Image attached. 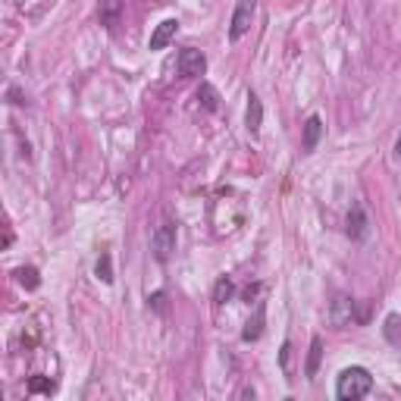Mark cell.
Returning a JSON list of instances; mask_svg holds the SVG:
<instances>
[{"mask_svg":"<svg viewBox=\"0 0 401 401\" xmlns=\"http://www.w3.org/2000/svg\"><path fill=\"white\" fill-rule=\"evenodd\" d=\"M245 126H248V132L254 135H260V128H263V101L257 97L254 92H248V110H245Z\"/></svg>","mask_w":401,"mask_h":401,"instance_id":"cell-8","label":"cell"},{"mask_svg":"<svg viewBox=\"0 0 401 401\" xmlns=\"http://www.w3.org/2000/svg\"><path fill=\"white\" fill-rule=\"evenodd\" d=\"M395 154L401 157V135H398V141H395Z\"/></svg>","mask_w":401,"mask_h":401,"instance_id":"cell-22","label":"cell"},{"mask_svg":"<svg viewBox=\"0 0 401 401\" xmlns=\"http://www.w3.org/2000/svg\"><path fill=\"white\" fill-rule=\"evenodd\" d=\"M94 273H97V279H101L104 285H110L113 282V257L104 251L101 257H97V267H94Z\"/></svg>","mask_w":401,"mask_h":401,"instance_id":"cell-16","label":"cell"},{"mask_svg":"<svg viewBox=\"0 0 401 401\" xmlns=\"http://www.w3.org/2000/svg\"><path fill=\"white\" fill-rule=\"evenodd\" d=\"M232 295H236V282L229 276H219L214 285V301L216 304H226V301H232Z\"/></svg>","mask_w":401,"mask_h":401,"instance_id":"cell-14","label":"cell"},{"mask_svg":"<svg viewBox=\"0 0 401 401\" xmlns=\"http://www.w3.org/2000/svg\"><path fill=\"white\" fill-rule=\"evenodd\" d=\"M323 128H326V126H323V119L317 116V113L304 119V128H301V148H304L307 154H310V150H317V145H320Z\"/></svg>","mask_w":401,"mask_h":401,"instance_id":"cell-7","label":"cell"},{"mask_svg":"<svg viewBox=\"0 0 401 401\" xmlns=\"http://www.w3.org/2000/svg\"><path fill=\"white\" fill-rule=\"evenodd\" d=\"M148 304L154 307L157 314H163V310H166V295H163V292H154V295L148 298Z\"/></svg>","mask_w":401,"mask_h":401,"instance_id":"cell-19","label":"cell"},{"mask_svg":"<svg viewBox=\"0 0 401 401\" xmlns=\"http://www.w3.org/2000/svg\"><path fill=\"white\" fill-rule=\"evenodd\" d=\"M260 336H263V304H257L254 317L245 323V329H241V342H257Z\"/></svg>","mask_w":401,"mask_h":401,"instance_id":"cell-11","label":"cell"},{"mask_svg":"<svg viewBox=\"0 0 401 401\" xmlns=\"http://www.w3.org/2000/svg\"><path fill=\"white\" fill-rule=\"evenodd\" d=\"M373 392V373L367 367H345L336 380V398L339 401H358Z\"/></svg>","mask_w":401,"mask_h":401,"instance_id":"cell-1","label":"cell"},{"mask_svg":"<svg viewBox=\"0 0 401 401\" xmlns=\"http://www.w3.org/2000/svg\"><path fill=\"white\" fill-rule=\"evenodd\" d=\"M119 13H123V0H101L97 4V19L107 28H113L119 22Z\"/></svg>","mask_w":401,"mask_h":401,"instance_id":"cell-10","label":"cell"},{"mask_svg":"<svg viewBox=\"0 0 401 401\" xmlns=\"http://www.w3.org/2000/svg\"><path fill=\"white\" fill-rule=\"evenodd\" d=\"M16 279H19L22 285H26V289H38V285H41L38 267H19V270H16Z\"/></svg>","mask_w":401,"mask_h":401,"instance_id":"cell-17","label":"cell"},{"mask_svg":"<svg viewBox=\"0 0 401 401\" xmlns=\"http://www.w3.org/2000/svg\"><path fill=\"white\" fill-rule=\"evenodd\" d=\"M198 101H201V107L204 110H219V94H216V88L210 85V82H201V88H198Z\"/></svg>","mask_w":401,"mask_h":401,"instance_id":"cell-13","label":"cell"},{"mask_svg":"<svg viewBox=\"0 0 401 401\" xmlns=\"http://www.w3.org/2000/svg\"><path fill=\"white\" fill-rule=\"evenodd\" d=\"M176 32H179V19H163L160 26L154 28V35H150V41H148V48L150 50H163L166 44L176 38Z\"/></svg>","mask_w":401,"mask_h":401,"instance_id":"cell-9","label":"cell"},{"mask_svg":"<svg viewBox=\"0 0 401 401\" xmlns=\"http://www.w3.org/2000/svg\"><path fill=\"white\" fill-rule=\"evenodd\" d=\"M383 336H385V342H389V345H401V317H398V314H389V317H385Z\"/></svg>","mask_w":401,"mask_h":401,"instance_id":"cell-15","label":"cell"},{"mask_svg":"<svg viewBox=\"0 0 401 401\" xmlns=\"http://www.w3.org/2000/svg\"><path fill=\"white\" fill-rule=\"evenodd\" d=\"M28 392H32V395H50V392H54V383L41 380V376H32V380H28Z\"/></svg>","mask_w":401,"mask_h":401,"instance_id":"cell-18","label":"cell"},{"mask_svg":"<svg viewBox=\"0 0 401 401\" xmlns=\"http://www.w3.org/2000/svg\"><path fill=\"white\" fill-rule=\"evenodd\" d=\"M254 10H257V0H238L236 4V13H232V22H229V41H241L248 35Z\"/></svg>","mask_w":401,"mask_h":401,"instance_id":"cell-4","label":"cell"},{"mask_svg":"<svg viewBox=\"0 0 401 401\" xmlns=\"http://www.w3.org/2000/svg\"><path fill=\"white\" fill-rule=\"evenodd\" d=\"M329 317L336 326H358V323L367 320V310H358V301L348 298V295H336Z\"/></svg>","mask_w":401,"mask_h":401,"instance_id":"cell-3","label":"cell"},{"mask_svg":"<svg viewBox=\"0 0 401 401\" xmlns=\"http://www.w3.org/2000/svg\"><path fill=\"white\" fill-rule=\"evenodd\" d=\"M6 97H10V104H16V107H22V104H26V94H22L16 85L6 88Z\"/></svg>","mask_w":401,"mask_h":401,"instance_id":"cell-21","label":"cell"},{"mask_svg":"<svg viewBox=\"0 0 401 401\" xmlns=\"http://www.w3.org/2000/svg\"><path fill=\"white\" fill-rule=\"evenodd\" d=\"M345 232L351 241H364L367 232H370V219L364 214V207L361 204H351V210H348V219H345Z\"/></svg>","mask_w":401,"mask_h":401,"instance_id":"cell-6","label":"cell"},{"mask_svg":"<svg viewBox=\"0 0 401 401\" xmlns=\"http://www.w3.org/2000/svg\"><path fill=\"white\" fill-rule=\"evenodd\" d=\"M176 238H179V226L172 219H163L154 232H150V251L160 263H166L176 251Z\"/></svg>","mask_w":401,"mask_h":401,"instance_id":"cell-2","label":"cell"},{"mask_svg":"<svg viewBox=\"0 0 401 401\" xmlns=\"http://www.w3.org/2000/svg\"><path fill=\"white\" fill-rule=\"evenodd\" d=\"M204 70H207V57H204L201 50H194V48L179 50V75H182V79L204 75Z\"/></svg>","mask_w":401,"mask_h":401,"instance_id":"cell-5","label":"cell"},{"mask_svg":"<svg viewBox=\"0 0 401 401\" xmlns=\"http://www.w3.org/2000/svg\"><path fill=\"white\" fill-rule=\"evenodd\" d=\"M320 361H323V339L314 336V339H310L307 367H304V376H307V380H314V376H317V370H320Z\"/></svg>","mask_w":401,"mask_h":401,"instance_id":"cell-12","label":"cell"},{"mask_svg":"<svg viewBox=\"0 0 401 401\" xmlns=\"http://www.w3.org/2000/svg\"><path fill=\"white\" fill-rule=\"evenodd\" d=\"M289 358H292V342H282V351H279V367H282V373H289Z\"/></svg>","mask_w":401,"mask_h":401,"instance_id":"cell-20","label":"cell"}]
</instances>
